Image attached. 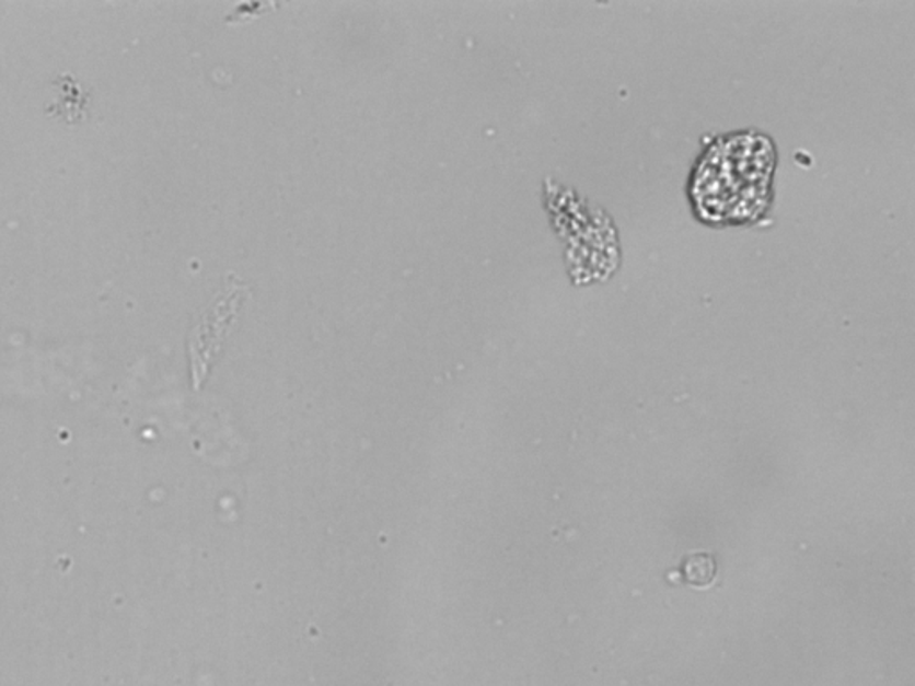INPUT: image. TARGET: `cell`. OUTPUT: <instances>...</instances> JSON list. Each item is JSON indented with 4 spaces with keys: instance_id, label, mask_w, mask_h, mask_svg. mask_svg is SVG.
<instances>
[{
    "instance_id": "2",
    "label": "cell",
    "mask_w": 915,
    "mask_h": 686,
    "mask_svg": "<svg viewBox=\"0 0 915 686\" xmlns=\"http://www.w3.org/2000/svg\"><path fill=\"white\" fill-rule=\"evenodd\" d=\"M248 295V288L236 276H228L225 284L210 306L206 307L199 321L192 327L188 338L190 351L192 385L200 388L210 374L211 363L217 360L225 338L233 329L240 307Z\"/></svg>"
},
{
    "instance_id": "4",
    "label": "cell",
    "mask_w": 915,
    "mask_h": 686,
    "mask_svg": "<svg viewBox=\"0 0 915 686\" xmlns=\"http://www.w3.org/2000/svg\"><path fill=\"white\" fill-rule=\"evenodd\" d=\"M716 575V563L710 556H692L685 563V580L694 586L711 583Z\"/></svg>"
},
{
    "instance_id": "1",
    "label": "cell",
    "mask_w": 915,
    "mask_h": 686,
    "mask_svg": "<svg viewBox=\"0 0 915 686\" xmlns=\"http://www.w3.org/2000/svg\"><path fill=\"white\" fill-rule=\"evenodd\" d=\"M775 149L764 138L740 135L711 147L694 179V199L705 219H755L767 205Z\"/></svg>"
},
{
    "instance_id": "3",
    "label": "cell",
    "mask_w": 915,
    "mask_h": 686,
    "mask_svg": "<svg viewBox=\"0 0 915 686\" xmlns=\"http://www.w3.org/2000/svg\"><path fill=\"white\" fill-rule=\"evenodd\" d=\"M59 95L58 103L47 107V112L56 117L67 118V123L73 124L84 118V106L89 104V93L81 89V84L73 75H61L56 79Z\"/></svg>"
}]
</instances>
